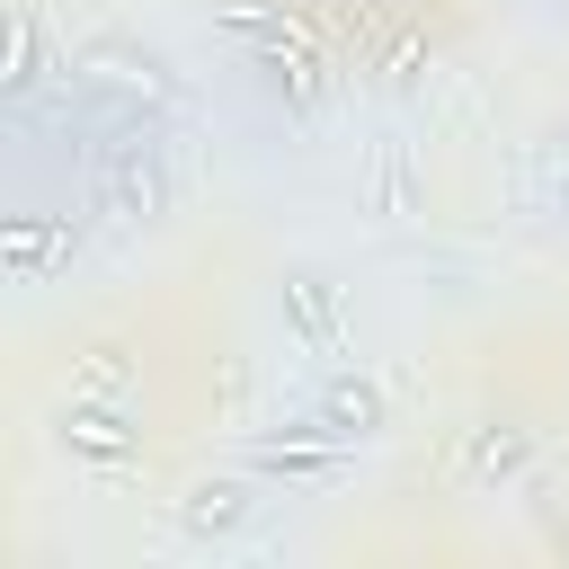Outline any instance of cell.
<instances>
[{
    "label": "cell",
    "mask_w": 569,
    "mask_h": 569,
    "mask_svg": "<svg viewBox=\"0 0 569 569\" xmlns=\"http://www.w3.org/2000/svg\"><path fill=\"white\" fill-rule=\"evenodd\" d=\"M373 418H382V400H373L365 382H329V391H320V427H329V436H373Z\"/></svg>",
    "instance_id": "cell-1"
},
{
    "label": "cell",
    "mask_w": 569,
    "mask_h": 569,
    "mask_svg": "<svg viewBox=\"0 0 569 569\" xmlns=\"http://www.w3.org/2000/svg\"><path fill=\"white\" fill-rule=\"evenodd\" d=\"M249 489H231V480H213V489H196L187 498V533H231V525H249Z\"/></svg>",
    "instance_id": "cell-2"
},
{
    "label": "cell",
    "mask_w": 569,
    "mask_h": 569,
    "mask_svg": "<svg viewBox=\"0 0 569 569\" xmlns=\"http://www.w3.org/2000/svg\"><path fill=\"white\" fill-rule=\"evenodd\" d=\"M62 436H71L80 453H98V462H116V453H124V418H107V409H71V418H62Z\"/></svg>",
    "instance_id": "cell-3"
},
{
    "label": "cell",
    "mask_w": 569,
    "mask_h": 569,
    "mask_svg": "<svg viewBox=\"0 0 569 569\" xmlns=\"http://www.w3.org/2000/svg\"><path fill=\"white\" fill-rule=\"evenodd\" d=\"M516 462H525V436H480V445H471V471H480V480H507Z\"/></svg>",
    "instance_id": "cell-4"
}]
</instances>
